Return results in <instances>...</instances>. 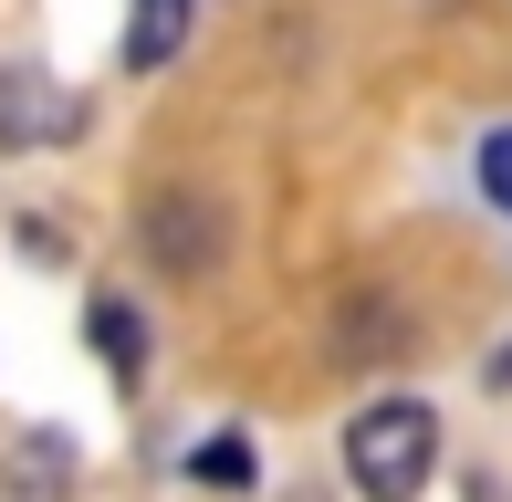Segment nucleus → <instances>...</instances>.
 I'll use <instances>...</instances> for the list:
<instances>
[{
	"label": "nucleus",
	"mask_w": 512,
	"mask_h": 502,
	"mask_svg": "<svg viewBox=\"0 0 512 502\" xmlns=\"http://www.w3.org/2000/svg\"><path fill=\"white\" fill-rule=\"evenodd\" d=\"M42 136H84V95L53 74H0V147H42Z\"/></svg>",
	"instance_id": "obj_2"
},
{
	"label": "nucleus",
	"mask_w": 512,
	"mask_h": 502,
	"mask_svg": "<svg viewBox=\"0 0 512 502\" xmlns=\"http://www.w3.org/2000/svg\"><path fill=\"white\" fill-rule=\"evenodd\" d=\"M95 346H105V367H115V377L147 367V325H136V304H115V293H105V304H95Z\"/></svg>",
	"instance_id": "obj_6"
},
{
	"label": "nucleus",
	"mask_w": 512,
	"mask_h": 502,
	"mask_svg": "<svg viewBox=\"0 0 512 502\" xmlns=\"http://www.w3.org/2000/svg\"><path fill=\"white\" fill-rule=\"evenodd\" d=\"M0 502H74V440L63 429L0 440Z\"/></svg>",
	"instance_id": "obj_3"
},
{
	"label": "nucleus",
	"mask_w": 512,
	"mask_h": 502,
	"mask_svg": "<svg viewBox=\"0 0 512 502\" xmlns=\"http://www.w3.org/2000/svg\"><path fill=\"white\" fill-rule=\"evenodd\" d=\"M189 471H199V482H230V492H241L262 461H251V440H209V450H189Z\"/></svg>",
	"instance_id": "obj_7"
},
{
	"label": "nucleus",
	"mask_w": 512,
	"mask_h": 502,
	"mask_svg": "<svg viewBox=\"0 0 512 502\" xmlns=\"http://www.w3.org/2000/svg\"><path fill=\"white\" fill-rule=\"evenodd\" d=\"M147 241H157V262L209 272V251H220V220H209L199 199H157V210H147Z\"/></svg>",
	"instance_id": "obj_4"
},
{
	"label": "nucleus",
	"mask_w": 512,
	"mask_h": 502,
	"mask_svg": "<svg viewBox=\"0 0 512 502\" xmlns=\"http://www.w3.org/2000/svg\"><path fill=\"white\" fill-rule=\"evenodd\" d=\"M345 471H356L366 502H418V482L439 471V419L418 398H377L345 429Z\"/></svg>",
	"instance_id": "obj_1"
},
{
	"label": "nucleus",
	"mask_w": 512,
	"mask_h": 502,
	"mask_svg": "<svg viewBox=\"0 0 512 502\" xmlns=\"http://www.w3.org/2000/svg\"><path fill=\"white\" fill-rule=\"evenodd\" d=\"M304 502H314V492H304Z\"/></svg>",
	"instance_id": "obj_9"
},
{
	"label": "nucleus",
	"mask_w": 512,
	"mask_h": 502,
	"mask_svg": "<svg viewBox=\"0 0 512 502\" xmlns=\"http://www.w3.org/2000/svg\"><path fill=\"white\" fill-rule=\"evenodd\" d=\"M178 42H189V0H136V32H126V63H136V74H157Z\"/></svg>",
	"instance_id": "obj_5"
},
{
	"label": "nucleus",
	"mask_w": 512,
	"mask_h": 502,
	"mask_svg": "<svg viewBox=\"0 0 512 502\" xmlns=\"http://www.w3.org/2000/svg\"><path fill=\"white\" fill-rule=\"evenodd\" d=\"M481 199L512 220V126H502V136H481Z\"/></svg>",
	"instance_id": "obj_8"
}]
</instances>
